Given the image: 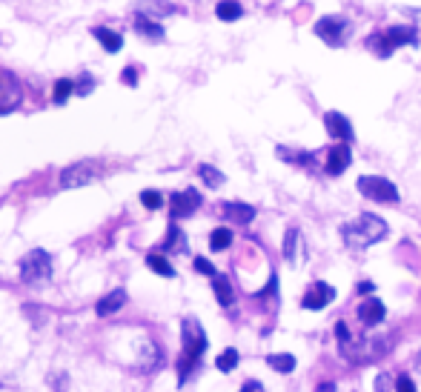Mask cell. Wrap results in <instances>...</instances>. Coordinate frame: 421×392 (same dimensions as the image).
I'll use <instances>...</instances> for the list:
<instances>
[{
  "label": "cell",
  "mask_w": 421,
  "mask_h": 392,
  "mask_svg": "<svg viewBox=\"0 0 421 392\" xmlns=\"http://www.w3.org/2000/svg\"><path fill=\"white\" fill-rule=\"evenodd\" d=\"M201 206V195L195 189H184L172 195V215L175 218H187Z\"/></svg>",
  "instance_id": "30bf717a"
},
{
  "label": "cell",
  "mask_w": 421,
  "mask_h": 392,
  "mask_svg": "<svg viewBox=\"0 0 421 392\" xmlns=\"http://www.w3.org/2000/svg\"><path fill=\"white\" fill-rule=\"evenodd\" d=\"M224 215L235 221V223H250L255 218V209L250 204H238V201H230V204H224Z\"/></svg>",
  "instance_id": "9a60e30c"
},
{
  "label": "cell",
  "mask_w": 421,
  "mask_h": 392,
  "mask_svg": "<svg viewBox=\"0 0 421 392\" xmlns=\"http://www.w3.org/2000/svg\"><path fill=\"white\" fill-rule=\"evenodd\" d=\"M418 43V35H416V29H410V26H396V29H390V32H384L381 38H370V49L376 46L378 49V55L381 58H387L393 52V49H398V46H416Z\"/></svg>",
  "instance_id": "277c9868"
},
{
  "label": "cell",
  "mask_w": 421,
  "mask_h": 392,
  "mask_svg": "<svg viewBox=\"0 0 421 392\" xmlns=\"http://www.w3.org/2000/svg\"><path fill=\"white\" fill-rule=\"evenodd\" d=\"M121 77H123V84H132V86H135V80H138L135 69H123V75H121Z\"/></svg>",
  "instance_id": "836d02e7"
},
{
  "label": "cell",
  "mask_w": 421,
  "mask_h": 392,
  "mask_svg": "<svg viewBox=\"0 0 421 392\" xmlns=\"http://www.w3.org/2000/svg\"><path fill=\"white\" fill-rule=\"evenodd\" d=\"M195 269H198L201 275H209V278H215V275H218V272H215V267L209 264L206 258H195Z\"/></svg>",
  "instance_id": "4dcf8cb0"
},
{
  "label": "cell",
  "mask_w": 421,
  "mask_h": 392,
  "mask_svg": "<svg viewBox=\"0 0 421 392\" xmlns=\"http://www.w3.org/2000/svg\"><path fill=\"white\" fill-rule=\"evenodd\" d=\"M359 292H361V295H370V292H372V284H370V281H361V284H359Z\"/></svg>",
  "instance_id": "e575fe53"
},
{
  "label": "cell",
  "mask_w": 421,
  "mask_h": 392,
  "mask_svg": "<svg viewBox=\"0 0 421 392\" xmlns=\"http://www.w3.org/2000/svg\"><path fill=\"white\" fill-rule=\"evenodd\" d=\"M147 267H149L152 272H158V275H164V278H172V275H175L172 264H169V260H167L164 255H158V252L147 255Z\"/></svg>",
  "instance_id": "7402d4cb"
},
{
  "label": "cell",
  "mask_w": 421,
  "mask_h": 392,
  "mask_svg": "<svg viewBox=\"0 0 421 392\" xmlns=\"http://www.w3.org/2000/svg\"><path fill=\"white\" fill-rule=\"evenodd\" d=\"M350 160H352V155H350V146H344V143H338V146H333V149L327 152V169L330 175H341L347 167H350Z\"/></svg>",
  "instance_id": "7c38bea8"
},
{
  "label": "cell",
  "mask_w": 421,
  "mask_h": 392,
  "mask_svg": "<svg viewBox=\"0 0 421 392\" xmlns=\"http://www.w3.org/2000/svg\"><path fill=\"white\" fill-rule=\"evenodd\" d=\"M396 392H416V384L410 375H398L396 378Z\"/></svg>",
  "instance_id": "f546056e"
},
{
  "label": "cell",
  "mask_w": 421,
  "mask_h": 392,
  "mask_svg": "<svg viewBox=\"0 0 421 392\" xmlns=\"http://www.w3.org/2000/svg\"><path fill=\"white\" fill-rule=\"evenodd\" d=\"M206 350V335L201 330V323L195 318H187L184 321V355H181V364H178V375H181V381L187 375L195 369V364L201 361V355Z\"/></svg>",
  "instance_id": "7a4b0ae2"
},
{
  "label": "cell",
  "mask_w": 421,
  "mask_h": 392,
  "mask_svg": "<svg viewBox=\"0 0 421 392\" xmlns=\"http://www.w3.org/2000/svg\"><path fill=\"white\" fill-rule=\"evenodd\" d=\"M344 32H347V21L344 18H321L315 23V35L321 40H327L330 46H341Z\"/></svg>",
  "instance_id": "ba28073f"
},
{
  "label": "cell",
  "mask_w": 421,
  "mask_h": 392,
  "mask_svg": "<svg viewBox=\"0 0 421 392\" xmlns=\"http://www.w3.org/2000/svg\"><path fill=\"white\" fill-rule=\"evenodd\" d=\"M75 92V84H72V80H58V84H55V103H63V101H67V97Z\"/></svg>",
  "instance_id": "83f0119b"
},
{
  "label": "cell",
  "mask_w": 421,
  "mask_h": 392,
  "mask_svg": "<svg viewBox=\"0 0 421 392\" xmlns=\"http://www.w3.org/2000/svg\"><path fill=\"white\" fill-rule=\"evenodd\" d=\"M376 387H378V392H390V378H387V375H378Z\"/></svg>",
  "instance_id": "d6a6232c"
},
{
  "label": "cell",
  "mask_w": 421,
  "mask_h": 392,
  "mask_svg": "<svg viewBox=\"0 0 421 392\" xmlns=\"http://www.w3.org/2000/svg\"><path fill=\"white\" fill-rule=\"evenodd\" d=\"M101 167L95 160H80V163H72V167H67L60 172V186L63 189H77V186H86L92 184L95 177H98Z\"/></svg>",
  "instance_id": "8992f818"
},
{
  "label": "cell",
  "mask_w": 421,
  "mask_h": 392,
  "mask_svg": "<svg viewBox=\"0 0 421 392\" xmlns=\"http://www.w3.org/2000/svg\"><path fill=\"white\" fill-rule=\"evenodd\" d=\"M126 304V292L123 289H112L106 298L98 301V306H95V313L98 315H112V313H118V309Z\"/></svg>",
  "instance_id": "5bb4252c"
},
{
  "label": "cell",
  "mask_w": 421,
  "mask_h": 392,
  "mask_svg": "<svg viewBox=\"0 0 421 392\" xmlns=\"http://www.w3.org/2000/svg\"><path fill=\"white\" fill-rule=\"evenodd\" d=\"M267 364L275 369V372H293L296 369V358L289 352H281V355H269Z\"/></svg>",
  "instance_id": "603a6c76"
},
{
  "label": "cell",
  "mask_w": 421,
  "mask_h": 392,
  "mask_svg": "<svg viewBox=\"0 0 421 392\" xmlns=\"http://www.w3.org/2000/svg\"><path fill=\"white\" fill-rule=\"evenodd\" d=\"M18 103H21V84H18V77L3 72V75H0V115L12 112Z\"/></svg>",
  "instance_id": "52a82bcc"
},
{
  "label": "cell",
  "mask_w": 421,
  "mask_h": 392,
  "mask_svg": "<svg viewBox=\"0 0 421 392\" xmlns=\"http://www.w3.org/2000/svg\"><path fill=\"white\" fill-rule=\"evenodd\" d=\"M335 298V289L330 286V284H324V281H315L313 286H310V292H304V298H301V306L304 309H324L330 301Z\"/></svg>",
  "instance_id": "9c48e42d"
},
{
  "label": "cell",
  "mask_w": 421,
  "mask_h": 392,
  "mask_svg": "<svg viewBox=\"0 0 421 392\" xmlns=\"http://www.w3.org/2000/svg\"><path fill=\"white\" fill-rule=\"evenodd\" d=\"M230 243H232V232L226 230V226H218V230H213V235H209V247H213V252H224Z\"/></svg>",
  "instance_id": "ffe728a7"
},
{
  "label": "cell",
  "mask_w": 421,
  "mask_h": 392,
  "mask_svg": "<svg viewBox=\"0 0 421 392\" xmlns=\"http://www.w3.org/2000/svg\"><path fill=\"white\" fill-rule=\"evenodd\" d=\"M296 243H298V230H296V226H289V230H287V238H284V258H287V260L296 258Z\"/></svg>",
  "instance_id": "484cf974"
},
{
  "label": "cell",
  "mask_w": 421,
  "mask_h": 392,
  "mask_svg": "<svg viewBox=\"0 0 421 392\" xmlns=\"http://www.w3.org/2000/svg\"><path fill=\"white\" fill-rule=\"evenodd\" d=\"M359 192L367 195V198H372V201H378V204H398L396 184L387 181V177H378V175L359 177Z\"/></svg>",
  "instance_id": "5b68a950"
},
{
  "label": "cell",
  "mask_w": 421,
  "mask_h": 392,
  "mask_svg": "<svg viewBox=\"0 0 421 392\" xmlns=\"http://www.w3.org/2000/svg\"><path fill=\"white\" fill-rule=\"evenodd\" d=\"M341 238L347 247L352 249H364L370 243H378L387 238V223L378 215H359L355 221L341 226Z\"/></svg>",
  "instance_id": "6da1fadb"
},
{
  "label": "cell",
  "mask_w": 421,
  "mask_h": 392,
  "mask_svg": "<svg viewBox=\"0 0 421 392\" xmlns=\"http://www.w3.org/2000/svg\"><path fill=\"white\" fill-rule=\"evenodd\" d=\"M241 392H264V387L258 384V381H247L244 387H241Z\"/></svg>",
  "instance_id": "1f68e13d"
},
{
  "label": "cell",
  "mask_w": 421,
  "mask_h": 392,
  "mask_svg": "<svg viewBox=\"0 0 421 392\" xmlns=\"http://www.w3.org/2000/svg\"><path fill=\"white\" fill-rule=\"evenodd\" d=\"M215 14L221 21H226V23H232V21H238L241 14H244V9H241V3H235V0H224V3H218V9H215Z\"/></svg>",
  "instance_id": "d6986e66"
},
{
  "label": "cell",
  "mask_w": 421,
  "mask_h": 392,
  "mask_svg": "<svg viewBox=\"0 0 421 392\" xmlns=\"http://www.w3.org/2000/svg\"><path fill=\"white\" fill-rule=\"evenodd\" d=\"M21 278H23V284H43V281H49L52 278V258L49 252H43V249H32L23 255L21 260Z\"/></svg>",
  "instance_id": "3957f363"
},
{
  "label": "cell",
  "mask_w": 421,
  "mask_h": 392,
  "mask_svg": "<svg viewBox=\"0 0 421 392\" xmlns=\"http://www.w3.org/2000/svg\"><path fill=\"white\" fill-rule=\"evenodd\" d=\"M198 175L204 177V184L213 186V189H218V186L224 184V175H221L215 167H209V163H201V167H198Z\"/></svg>",
  "instance_id": "cb8c5ba5"
},
{
  "label": "cell",
  "mask_w": 421,
  "mask_h": 392,
  "mask_svg": "<svg viewBox=\"0 0 421 392\" xmlns=\"http://www.w3.org/2000/svg\"><path fill=\"white\" fill-rule=\"evenodd\" d=\"M92 35L101 40V46L106 49V52H121V49H123V38L118 35V32H112V29L98 26V29H92Z\"/></svg>",
  "instance_id": "2e32d148"
},
{
  "label": "cell",
  "mask_w": 421,
  "mask_h": 392,
  "mask_svg": "<svg viewBox=\"0 0 421 392\" xmlns=\"http://www.w3.org/2000/svg\"><path fill=\"white\" fill-rule=\"evenodd\" d=\"M384 315H387V309H384V304H381L378 298H367V301L359 306V318H361V323H367V326L381 323Z\"/></svg>",
  "instance_id": "4fadbf2b"
},
{
  "label": "cell",
  "mask_w": 421,
  "mask_h": 392,
  "mask_svg": "<svg viewBox=\"0 0 421 392\" xmlns=\"http://www.w3.org/2000/svg\"><path fill=\"white\" fill-rule=\"evenodd\" d=\"M164 249H169V252H187V238H184V232L178 230V226H169L167 241H164Z\"/></svg>",
  "instance_id": "44dd1931"
},
{
  "label": "cell",
  "mask_w": 421,
  "mask_h": 392,
  "mask_svg": "<svg viewBox=\"0 0 421 392\" xmlns=\"http://www.w3.org/2000/svg\"><path fill=\"white\" fill-rule=\"evenodd\" d=\"M215 367H218L221 372H232V369L238 367V352H235V350H224V352L218 355Z\"/></svg>",
  "instance_id": "d4e9b609"
},
{
  "label": "cell",
  "mask_w": 421,
  "mask_h": 392,
  "mask_svg": "<svg viewBox=\"0 0 421 392\" xmlns=\"http://www.w3.org/2000/svg\"><path fill=\"white\" fill-rule=\"evenodd\" d=\"M278 158L296 160V163H313V155L310 152H289V149H284V146H278Z\"/></svg>",
  "instance_id": "f1b7e54d"
},
{
  "label": "cell",
  "mask_w": 421,
  "mask_h": 392,
  "mask_svg": "<svg viewBox=\"0 0 421 392\" xmlns=\"http://www.w3.org/2000/svg\"><path fill=\"white\" fill-rule=\"evenodd\" d=\"M324 126H327V132L335 138V140H350L352 143V123L341 115V112H327L324 115Z\"/></svg>",
  "instance_id": "8fae6325"
},
{
  "label": "cell",
  "mask_w": 421,
  "mask_h": 392,
  "mask_svg": "<svg viewBox=\"0 0 421 392\" xmlns=\"http://www.w3.org/2000/svg\"><path fill=\"white\" fill-rule=\"evenodd\" d=\"M135 29L141 32L143 38H149V40H160V38H164V29H160V23L149 21L147 14H138V18H135Z\"/></svg>",
  "instance_id": "ac0fdd59"
},
{
  "label": "cell",
  "mask_w": 421,
  "mask_h": 392,
  "mask_svg": "<svg viewBox=\"0 0 421 392\" xmlns=\"http://www.w3.org/2000/svg\"><path fill=\"white\" fill-rule=\"evenodd\" d=\"M141 204L147 209H160L164 206V198H160V192H155V189H143L141 192Z\"/></svg>",
  "instance_id": "4316f807"
},
{
  "label": "cell",
  "mask_w": 421,
  "mask_h": 392,
  "mask_svg": "<svg viewBox=\"0 0 421 392\" xmlns=\"http://www.w3.org/2000/svg\"><path fill=\"white\" fill-rule=\"evenodd\" d=\"M213 289H215V298L221 306H230L235 301V292H232V284H230V278H224V275H215L213 278Z\"/></svg>",
  "instance_id": "e0dca14e"
}]
</instances>
